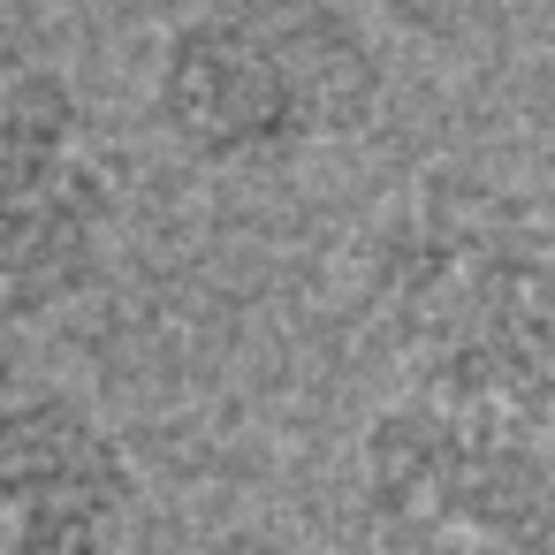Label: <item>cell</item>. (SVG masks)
I'll return each mask as SVG.
<instances>
[{"label": "cell", "instance_id": "cell-1", "mask_svg": "<svg viewBox=\"0 0 555 555\" xmlns=\"http://www.w3.org/2000/svg\"><path fill=\"white\" fill-rule=\"evenodd\" d=\"M373 312L418 396L487 418L555 403V183L426 176L373 251Z\"/></svg>", "mask_w": 555, "mask_h": 555}, {"label": "cell", "instance_id": "cell-2", "mask_svg": "<svg viewBox=\"0 0 555 555\" xmlns=\"http://www.w3.org/2000/svg\"><path fill=\"white\" fill-rule=\"evenodd\" d=\"M380 100V54L343 0H221L168 31L153 115L198 168H267L350 138Z\"/></svg>", "mask_w": 555, "mask_h": 555}, {"label": "cell", "instance_id": "cell-3", "mask_svg": "<svg viewBox=\"0 0 555 555\" xmlns=\"http://www.w3.org/2000/svg\"><path fill=\"white\" fill-rule=\"evenodd\" d=\"M358 494L388 555H555V464L517 418L396 403L358 441Z\"/></svg>", "mask_w": 555, "mask_h": 555}, {"label": "cell", "instance_id": "cell-4", "mask_svg": "<svg viewBox=\"0 0 555 555\" xmlns=\"http://www.w3.org/2000/svg\"><path fill=\"white\" fill-rule=\"evenodd\" d=\"M130 517V464L62 396L0 403V555H107Z\"/></svg>", "mask_w": 555, "mask_h": 555}, {"label": "cell", "instance_id": "cell-5", "mask_svg": "<svg viewBox=\"0 0 555 555\" xmlns=\"http://www.w3.org/2000/svg\"><path fill=\"white\" fill-rule=\"evenodd\" d=\"M115 183L85 145L0 160V312L77 297L107 251Z\"/></svg>", "mask_w": 555, "mask_h": 555}, {"label": "cell", "instance_id": "cell-6", "mask_svg": "<svg viewBox=\"0 0 555 555\" xmlns=\"http://www.w3.org/2000/svg\"><path fill=\"white\" fill-rule=\"evenodd\" d=\"M85 145V100L62 69L0 47V160Z\"/></svg>", "mask_w": 555, "mask_h": 555}, {"label": "cell", "instance_id": "cell-7", "mask_svg": "<svg viewBox=\"0 0 555 555\" xmlns=\"http://www.w3.org/2000/svg\"><path fill=\"white\" fill-rule=\"evenodd\" d=\"M388 9H441V0H388Z\"/></svg>", "mask_w": 555, "mask_h": 555}, {"label": "cell", "instance_id": "cell-8", "mask_svg": "<svg viewBox=\"0 0 555 555\" xmlns=\"http://www.w3.org/2000/svg\"><path fill=\"white\" fill-rule=\"evenodd\" d=\"M547 183H555V168H547Z\"/></svg>", "mask_w": 555, "mask_h": 555}]
</instances>
